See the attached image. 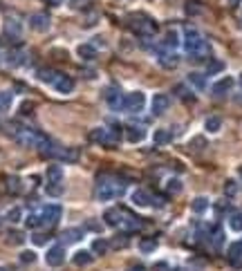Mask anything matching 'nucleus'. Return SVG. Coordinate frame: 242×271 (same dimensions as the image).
<instances>
[{"label": "nucleus", "instance_id": "22", "mask_svg": "<svg viewBox=\"0 0 242 271\" xmlns=\"http://www.w3.org/2000/svg\"><path fill=\"white\" fill-rule=\"evenodd\" d=\"M76 52H79V56H81L83 61H94V59H97V50H94L90 43H83V45H79V50H76Z\"/></svg>", "mask_w": 242, "mask_h": 271}, {"label": "nucleus", "instance_id": "49", "mask_svg": "<svg viewBox=\"0 0 242 271\" xmlns=\"http://www.w3.org/2000/svg\"><path fill=\"white\" fill-rule=\"evenodd\" d=\"M90 45H92L94 50H97V47H106V41H103V38H92V43H90Z\"/></svg>", "mask_w": 242, "mask_h": 271}, {"label": "nucleus", "instance_id": "55", "mask_svg": "<svg viewBox=\"0 0 242 271\" xmlns=\"http://www.w3.org/2000/svg\"><path fill=\"white\" fill-rule=\"evenodd\" d=\"M240 83H242V79H240Z\"/></svg>", "mask_w": 242, "mask_h": 271}, {"label": "nucleus", "instance_id": "37", "mask_svg": "<svg viewBox=\"0 0 242 271\" xmlns=\"http://www.w3.org/2000/svg\"><path fill=\"white\" fill-rule=\"evenodd\" d=\"M222 70H224V63L218 59H211L209 63H206V74H218V72H222Z\"/></svg>", "mask_w": 242, "mask_h": 271}, {"label": "nucleus", "instance_id": "21", "mask_svg": "<svg viewBox=\"0 0 242 271\" xmlns=\"http://www.w3.org/2000/svg\"><path fill=\"white\" fill-rule=\"evenodd\" d=\"M92 260H94L92 251H76L74 253V265L76 267H88V265H92Z\"/></svg>", "mask_w": 242, "mask_h": 271}, {"label": "nucleus", "instance_id": "11", "mask_svg": "<svg viewBox=\"0 0 242 271\" xmlns=\"http://www.w3.org/2000/svg\"><path fill=\"white\" fill-rule=\"evenodd\" d=\"M233 86H236V79H233V77H222L220 81L213 83L211 92H213L215 96H224V94H229V92H231Z\"/></svg>", "mask_w": 242, "mask_h": 271}, {"label": "nucleus", "instance_id": "39", "mask_svg": "<svg viewBox=\"0 0 242 271\" xmlns=\"http://www.w3.org/2000/svg\"><path fill=\"white\" fill-rule=\"evenodd\" d=\"M182 188H184V186H182V181H179V180H168V181H166V190H168L170 195L182 193Z\"/></svg>", "mask_w": 242, "mask_h": 271}, {"label": "nucleus", "instance_id": "12", "mask_svg": "<svg viewBox=\"0 0 242 271\" xmlns=\"http://www.w3.org/2000/svg\"><path fill=\"white\" fill-rule=\"evenodd\" d=\"M49 25H52V20H49L47 14H31L29 16V27L34 29V32H47Z\"/></svg>", "mask_w": 242, "mask_h": 271}, {"label": "nucleus", "instance_id": "36", "mask_svg": "<svg viewBox=\"0 0 242 271\" xmlns=\"http://www.w3.org/2000/svg\"><path fill=\"white\" fill-rule=\"evenodd\" d=\"M191 208H193V213H204L206 208H209V199L206 197H195L193 199V204H191Z\"/></svg>", "mask_w": 242, "mask_h": 271}, {"label": "nucleus", "instance_id": "2", "mask_svg": "<svg viewBox=\"0 0 242 271\" xmlns=\"http://www.w3.org/2000/svg\"><path fill=\"white\" fill-rule=\"evenodd\" d=\"M184 50H186V54H193V56H206L211 52V47L197 29L188 27L184 32Z\"/></svg>", "mask_w": 242, "mask_h": 271}, {"label": "nucleus", "instance_id": "33", "mask_svg": "<svg viewBox=\"0 0 242 271\" xmlns=\"http://www.w3.org/2000/svg\"><path fill=\"white\" fill-rule=\"evenodd\" d=\"M7 190L9 193H22V181L20 177H7Z\"/></svg>", "mask_w": 242, "mask_h": 271}, {"label": "nucleus", "instance_id": "14", "mask_svg": "<svg viewBox=\"0 0 242 271\" xmlns=\"http://www.w3.org/2000/svg\"><path fill=\"white\" fill-rule=\"evenodd\" d=\"M125 139H128L130 144H139V141H143V139H146V128L128 126V128H125Z\"/></svg>", "mask_w": 242, "mask_h": 271}, {"label": "nucleus", "instance_id": "44", "mask_svg": "<svg viewBox=\"0 0 242 271\" xmlns=\"http://www.w3.org/2000/svg\"><path fill=\"white\" fill-rule=\"evenodd\" d=\"M224 193H227L229 197H233V195L238 193V186H236V181H233V180H229L227 184H224Z\"/></svg>", "mask_w": 242, "mask_h": 271}, {"label": "nucleus", "instance_id": "24", "mask_svg": "<svg viewBox=\"0 0 242 271\" xmlns=\"http://www.w3.org/2000/svg\"><path fill=\"white\" fill-rule=\"evenodd\" d=\"M152 139H155V144H157V146H164V144H168V141L173 139V132L166 130V128H159V130H155Z\"/></svg>", "mask_w": 242, "mask_h": 271}, {"label": "nucleus", "instance_id": "31", "mask_svg": "<svg viewBox=\"0 0 242 271\" xmlns=\"http://www.w3.org/2000/svg\"><path fill=\"white\" fill-rule=\"evenodd\" d=\"M184 11H186L188 16L202 14V2H200V0H186V5H184Z\"/></svg>", "mask_w": 242, "mask_h": 271}, {"label": "nucleus", "instance_id": "41", "mask_svg": "<svg viewBox=\"0 0 242 271\" xmlns=\"http://www.w3.org/2000/svg\"><path fill=\"white\" fill-rule=\"evenodd\" d=\"M7 242L9 244H22V242H25V235H22L20 231H9V233H7Z\"/></svg>", "mask_w": 242, "mask_h": 271}, {"label": "nucleus", "instance_id": "6", "mask_svg": "<svg viewBox=\"0 0 242 271\" xmlns=\"http://www.w3.org/2000/svg\"><path fill=\"white\" fill-rule=\"evenodd\" d=\"M47 193L49 195L63 193V168L56 166V164L47 168Z\"/></svg>", "mask_w": 242, "mask_h": 271}, {"label": "nucleus", "instance_id": "20", "mask_svg": "<svg viewBox=\"0 0 242 271\" xmlns=\"http://www.w3.org/2000/svg\"><path fill=\"white\" fill-rule=\"evenodd\" d=\"M103 222H106L108 226H119V222H121V208H108V211L103 213Z\"/></svg>", "mask_w": 242, "mask_h": 271}, {"label": "nucleus", "instance_id": "3", "mask_svg": "<svg viewBox=\"0 0 242 271\" xmlns=\"http://www.w3.org/2000/svg\"><path fill=\"white\" fill-rule=\"evenodd\" d=\"M13 137L25 148H38V150L49 141V137H45L43 132L34 130V128H18V130H13Z\"/></svg>", "mask_w": 242, "mask_h": 271}, {"label": "nucleus", "instance_id": "29", "mask_svg": "<svg viewBox=\"0 0 242 271\" xmlns=\"http://www.w3.org/2000/svg\"><path fill=\"white\" fill-rule=\"evenodd\" d=\"M229 229L238 231V233L242 231V211H233L231 215H229Z\"/></svg>", "mask_w": 242, "mask_h": 271}, {"label": "nucleus", "instance_id": "9", "mask_svg": "<svg viewBox=\"0 0 242 271\" xmlns=\"http://www.w3.org/2000/svg\"><path fill=\"white\" fill-rule=\"evenodd\" d=\"M123 92H121V88H117V86H110L106 92H103V96H106V103L110 105V108H115V110H121V105H123Z\"/></svg>", "mask_w": 242, "mask_h": 271}, {"label": "nucleus", "instance_id": "18", "mask_svg": "<svg viewBox=\"0 0 242 271\" xmlns=\"http://www.w3.org/2000/svg\"><path fill=\"white\" fill-rule=\"evenodd\" d=\"M38 79L43 83H47V86H56V81L61 79V72H56L52 68H43V70H38Z\"/></svg>", "mask_w": 242, "mask_h": 271}, {"label": "nucleus", "instance_id": "30", "mask_svg": "<svg viewBox=\"0 0 242 271\" xmlns=\"http://www.w3.org/2000/svg\"><path fill=\"white\" fill-rule=\"evenodd\" d=\"M11 103H13V92H9V90L0 92V112H7L11 108Z\"/></svg>", "mask_w": 242, "mask_h": 271}, {"label": "nucleus", "instance_id": "28", "mask_svg": "<svg viewBox=\"0 0 242 271\" xmlns=\"http://www.w3.org/2000/svg\"><path fill=\"white\" fill-rule=\"evenodd\" d=\"M7 63L9 65H22L25 63V52H20V50H11V52H7Z\"/></svg>", "mask_w": 242, "mask_h": 271}, {"label": "nucleus", "instance_id": "51", "mask_svg": "<svg viewBox=\"0 0 242 271\" xmlns=\"http://www.w3.org/2000/svg\"><path fill=\"white\" fill-rule=\"evenodd\" d=\"M34 242H36V244H43L45 238H43V235H34Z\"/></svg>", "mask_w": 242, "mask_h": 271}, {"label": "nucleus", "instance_id": "40", "mask_svg": "<svg viewBox=\"0 0 242 271\" xmlns=\"http://www.w3.org/2000/svg\"><path fill=\"white\" fill-rule=\"evenodd\" d=\"M25 224H27V229H38V226H43V224H40V215H38V213H29V215L25 217Z\"/></svg>", "mask_w": 242, "mask_h": 271}, {"label": "nucleus", "instance_id": "13", "mask_svg": "<svg viewBox=\"0 0 242 271\" xmlns=\"http://www.w3.org/2000/svg\"><path fill=\"white\" fill-rule=\"evenodd\" d=\"M130 199H132L134 206H141V208H143V206H152V195L148 193V190H143V188H137V190H134Z\"/></svg>", "mask_w": 242, "mask_h": 271}, {"label": "nucleus", "instance_id": "45", "mask_svg": "<svg viewBox=\"0 0 242 271\" xmlns=\"http://www.w3.org/2000/svg\"><path fill=\"white\" fill-rule=\"evenodd\" d=\"M20 208H11V211H7V220L9 222H13V224H16V222H20Z\"/></svg>", "mask_w": 242, "mask_h": 271}, {"label": "nucleus", "instance_id": "8", "mask_svg": "<svg viewBox=\"0 0 242 271\" xmlns=\"http://www.w3.org/2000/svg\"><path fill=\"white\" fill-rule=\"evenodd\" d=\"M143 105H146V94L143 92H130V94L123 96V105H121V110H125V112H141Z\"/></svg>", "mask_w": 242, "mask_h": 271}, {"label": "nucleus", "instance_id": "38", "mask_svg": "<svg viewBox=\"0 0 242 271\" xmlns=\"http://www.w3.org/2000/svg\"><path fill=\"white\" fill-rule=\"evenodd\" d=\"M4 29H7L9 36H20V23L18 20H7V25H4Z\"/></svg>", "mask_w": 242, "mask_h": 271}, {"label": "nucleus", "instance_id": "16", "mask_svg": "<svg viewBox=\"0 0 242 271\" xmlns=\"http://www.w3.org/2000/svg\"><path fill=\"white\" fill-rule=\"evenodd\" d=\"M119 226H123L125 231H137L139 226H141V222H139L134 215H130L128 211H123V208H121V222H119Z\"/></svg>", "mask_w": 242, "mask_h": 271}, {"label": "nucleus", "instance_id": "43", "mask_svg": "<svg viewBox=\"0 0 242 271\" xmlns=\"http://www.w3.org/2000/svg\"><path fill=\"white\" fill-rule=\"evenodd\" d=\"M63 162H76V159H79V150L76 148H65L63 150Z\"/></svg>", "mask_w": 242, "mask_h": 271}, {"label": "nucleus", "instance_id": "19", "mask_svg": "<svg viewBox=\"0 0 242 271\" xmlns=\"http://www.w3.org/2000/svg\"><path fill=\"white\" fill-rule=\"evenodd\" d=\"M56 92H61V94H70L72 90H74V81H72L70 77H65V74H61V79L56 81Z\"/></svg>", "mask_w": 242, "mask_h": 271}, {"label": "nucleus", "instance_id": "34", "mask_svg": "<svg viewBox=\"0 0 242 271\" xmlns=\"http://www.w3.org/2000/svg\"><path fill=\"white\" fill-rule=\"evenodd\" d=\"M229 258H231L233 262L240 260V258H242V238L238 240V242H233L231 247H229Z\"/></svg>", "mask_w": 242, "mask_h": 271}, {"label": "nucleus", "instance_id": "26", "mask_svg": "<svg viewBox=\"0 0 242 271\" xmlns=\"http://www.w3.org/2000/svg\"><path fill=\"white\" fill-rule=\"evenodd\" d=\"M159 65H164V68H175L177 65V56L173 54V52H159Z\"/></svg>", "mask_w": 242, "mask_h": 271}, {"label": "nucleus", "instance_id": "15", "mask_svg": "<svg viewBox=\"0 0 242 271\" xmlns=\"http://www.w3.org/2000/svg\"><path fill=\"white\" fill-rule=\"evenodd\" d=\"M170 105L168 94H155L152 96V114H164Z\"/></svg>", "mask_w": 242, "mask_h": 271}, {"label": "nucleus", "instance_id": "1", "mask_svg": "<svg viewBox=\"0 0 242 271\" xmlns=\"http://www.w3.org/2000/svg\"><path fill=\"white\" fill-rule=\"evenodd\" d=\"M123 190H125L123 181H119L115 175H103V177H99V181H97L94 197H97L99 202H110V199L123 195Z\"/></svg>", "mask_w": 242, "mask_h": 271}, {"label": "nucleus", "instance_id": "46", "mask_svg": "<svg viewBox=\"0 0 242 271\" xmlns=\"http://www.w3.org/2000/svg\"><path fill=\"white\" fill-rule=\"evenodd\" d=\"M34 260H36L34 251H22L20 253V262H22V265H29V262H34Z\"/></svg>", "mask_w": 242, "mask_h": 271}, {"label": "nucleus", "instance_id": "47", "mask_svg": "<svg viewBox=\"0 0 242 271\" xmlns=\"http://www.w3.org/2000/svg\"><path fill=\"white\" fill-rule=\"evenodd\" d=\"M193 146H195V150H202V148H204V146H206V141L202 139V137H195V139L191 141V148H193Z\"/></svg>", "mask_w": 242, "mask_h": 271}, {"label": "nucleus", "instance_id": "27", "mask_svg": "<svg viewBox=\"0 0 242 271\" xmlns=\"http://www.w3.org/2000/svg\"><path fill=\"white\" fill-rule=\"evenodd\" d=\"M188 81H191V86L195 88V90H204L206 88V77L200 72H191L188 74Z\"/></svg>", "mask_w": 242, "mask_h": 271}, {"label": "nucleus", "instance_id": "50", "mask_svg": "<svg viewBox=\"0 0 242 271\" xmlns=\"http://www.w3.org/2000/svg\"><path fill=\"white\" fill-rule=\"evenodd\" d=\"M125 271H146V267H143V265H132V267H128Z\"/></svg>", "mask_w": 242, "mask_h": 271}, {"label": "nucleus", "instance_id": "23", "mask_svg": "<svg viewBox=\"0 0 242 271\" xmlns=\"http://www.w3.org/2000/svg\"><path fill=\"white\" fill-rule=\"evenodd\" d=\"M209 238H211L213 249H220L224 244V231L220 229V226H213V229H211V233H209Z\"/></svg>", "mask_w": 242, "mask_h": 271}, {"label": "nucleus", "instance_id": "4", "mask_svg": "<svg viewBox=\"0 0 242 271\" xmlns=\"http://www.w3.org/2000/svg\"><path fill=\"white\" fill-rule=\"evenodd\" d=\"M128 27L132 29L137 36H143V38L152 36V34L157 32V23L146 14H130L128 16Z\"/></svg>", "mask_w": 242, "mask_h": 271}, {"label": "nucleus", "instance_id": "42", "mask_svg": "<svg viewBox=\"0 0 242 271\" xmlns=\"http://www.w3.org/2000/svg\"><path fill=\"white\" fill-rule=\"evenodd\" d=\"M106 251H108V242H106V240H101V238L94 240V242H92V253H99V256H103Z\"/></svg>", "mask_w": 242, "mask_h": 271}, {"label": "nucleus", "instance_id": "5", "mask_svg": "<svg viewBox=\"0 0 242 271\" xmlns=\"http://www.w3.org/2000/svg\"><path fill=\"white\" fill-rule=\"evenodd\" d=\"M119 137H121L119 128H94L90 139L101 144V146H115L117 141H119Z\"/></svg>", "mask_w": 242, "mask_h": 271}, {"label": "nucleus", "instance_id": "53", "mask_svg": "<svg viewBox=\"0 0 242 271\" xmlns=\"http://www.w3.org/2000/svg\"><path fill=\"white\" fill-rule=\"evenodd\" d=\"M0 271H7V269H4V267H0Z\"/></svg>", "mask_w": 242, "mask_h": 271}, {"label": "nucleus", "instance_id": "17", "mask_svg": "<svg viewBox=\"0 0 242 271\" xmlns=\"http://www.w3.org/2000/svg\"><path fill=\"white\" fill-rule=\"evenodd\" d=\"M177 45H179V34L175 32V29H168L166 36H164V41H161V50H164V52H173Z\"/></svg>", "mask_w": 242, "mask_h": 271}, {"label": "nucleus", "instance_id": "10", "mask_svg": "<svg viewBox=\"0 0 242 271\" xmlns=\"http://www.w3.org/2000/svg\"><path fill=\"white\" fill-rule=\"evenodd\" d=\"M45 262H47L49 267H61L63 262H65V249H63L61 244L52 247L47 251V256H45Z\"/></svg>", "mask_w": 242, "mask_h": 271}, {"label": "nucleus", "instance_id": "54", "mask_svg": "<svg viewBox=\"0 0 242 271\" xmlns=\"http://www.w3.org/2000/svg\"><path fill=\"white\" fill-rule=\"evenodd\" d=\"M240 175H242V168H240Z\"/></svg>", "mask_w": 242, "mask_h": 271}, {"label": "nucleus", "instance_id": "25", "mask_svg": "<svg viewBox=\"0 0 242 271\" xmlns=\"http://www.w3.org/2000/svg\"><path fill=\"white\" fill-rule=\"evenodd\" d=\"M81 238H83V229H67L61 240L67 244H74V242H79Z\"/></svg>", "mask_w": 242, "mask_h": 271}, {"label": "nucleus", "instance_id": "32", "mask_svg": "<svg viewBox=\"0 0 242 271\" xmlns=\"http://www.w3.org/2000/svg\"><path fill=\"white\" fill-rule=\"evenodd\" d=\"M155 249H157V240H155V238H143V240H139V251L152 253Z\"/></svg>", "mask_w": 242, "mask_h": 271}, {"label": "nucleus", "instance_id": "35", "mask_svg": "<svg viewBox=\"0 0 242 271\" xmlns=\"http://www.w3.org/2000/svg\"><path fill=\"white\" fill-rule=\"evenodd\" d=\"M204 128H206V132H218L220 128H222V119L220 117H209L204 121Z\"/></svg>", "mask_w": 242, "mask_h": 271}, {"label": "nucleus", "instance_id": "48", "mask_svg": "<svg viewBox=\"0 0 242 271\" xmlns=\"http://www.w3.org/2000/svg\"><path fill=\"white\" fill-rule=\"evenodd\" d=\"M125 244H128V240H125L123 235H121V238H115V240H112V247H115V249H119V247H125Z\"/></svg>", "mask_w": 242, "mask_h": 271}, {"label": "nucleus", "instance_id": "7", "mask_svg": "<svg viewBox=\"0 0 242 271\" xmlns=\"http://www.w3.org/2000/svg\"><path fill=\"white\" fill-rule=\"evenodd\" d=\"M40 224L43 226H56L58 224V220H61V215H63V208L58 206V204H47V206H43L40 208Z\"/></svg>", "mask_w": 242, "mask_h": 271}, {"label": "nucleus", "instance_id": "52", "mask_svg": "<svg viewBox=\"0 0 242 271\" xmlns=\"http://www.w3.org/2000/svg\"><path fill=\"white\" fill-rule=\"evenodd\" d=\"M47 2H52V5H61V0H47Z\"/></svg>", "mask_w": 242, "mask_h": 271}]
</instances>
